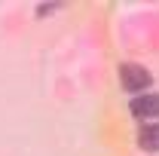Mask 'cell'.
I'll use <instances>...</instances> for the list:
<instances>
[{
  "instance_id": "obj_1",
  "label": "cell",
  "mask_w": 159,
  "mask_h": 156,
  "mask_svg": "<svg viewBox=\"0 0 159 156\" xmlns=\"http://www.w3.org/2000/svg\"><path fill=\"white\" fill-rule=\"evenodd\" d=\"M119 80H122V89H129V92H141V89L150 86V74L141 64H122L119 67Z\"/></svg>"
},
{
  "instance_id": "obj_2",
  "label": "cell",
  "mask_w": 159,
  "mask_h": 156,
  "mask_svg": "<svg viewBox=\"0 0 159 156\" xmlns=\"http://www.w3.org/2000/svg\"><path fill=\"white\" fill-rule=\"evenodd\" d=\"M132 113L138 119H147V122H153L159 117V92L153 95H141V98H132Z\"/></svg>"
},
{
  "instance_id": "obj_3",
  "label": "cell",
  "mask_w": 159,
  "mask_h": 156,
  "mask_svg": "<svg viewBox=\"0 0 159 156\" xmlns=\"http://www.w3.org/2000/svg\"><path fill=\"white\" fill-rule=\"evenodd\" d=\"M138 144L147 153H159V122H144L138 132Z\"/></svg>"
}]
</instances>
